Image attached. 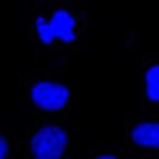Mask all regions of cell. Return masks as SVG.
Here are the masks:
<instances>
[{"label":"cell","mask_w":159,"mask_h":159,"mask_svg":"<svg viewBox=\"0 0 159 159\" xmlns=\"http://www.w3.org/2000/svg\"><path fill=\"white\" fill-rule=\"evenodd\" d=\"M97 159H117V157H113V155H99Z\"/></svg>","instance_id":"52a82bcc"},{"label":"cell","mask_w":159,"mask_h":159,"mask_svg":"<svg viewBox=\"0 0 159 159\" xmlns=\"http://www.w3.org/2000/svg\"><path fill=\"white\" fill-rule=\"evenodd\" d=\"M35 29H38V38L42 44H51L55 38L62 40V42H73L75 40V18L66 9H57L49 22L44 18H38Z\"/></svg>","instance_id":"7a4b0ae2"},{"label":"cell","mask_w":159,"mask_h":159,"mask_svg":"<svg viewBox=\"0 0 159 159\" xmlns=\"http://www.w3.org/2000/svg\"><path fill=\"white\" fill-rule=\"evenodd\" d=\"M69 89L57 82H35L31 86V102L42 111H60L69 104Z\"/></svg>","instance_id":"3957f363"},{"label":"cell","mask_w":159,"mask_h":159,"mask_svg":"<svg viewBox=\"0 0 159 159\" xmlns=\"http://www.w3.org/2000/svg\"><path fill=\"white\" fill-rule=\"evenodd\" d=\"M7 150H9V146H7V139L0 135V159H5L7 157Z\"/></svg>","instance_id":"8992f818"},{"label":"cell","mask_w":159,"mask_h":159,"mask_svg":"<svg viewBox=\"0 0 159 159\" xmlns=\"http://www.w3.org/2000/svg\"><path fill=\"white\" fill-rule=\"evenodd\" d=\"M146 97L150 102H159V64H152L146 71Z\"/></svg>","instance_id":"5b68a950"},{"label":"cell","mask_w":159,"mask_h":159,"mask_svg":"<svg viewBox=\"0 0 159 159\" xmlns=\"http://www.w3.org/2000/svg\"><path fill=\"white\" fill-rule=\"evenodd\" d=\"M130 139L144 148H159V122H142L130 130Z\"/></svg>","instance_id":"277c9868"},{"label":"cell","mask_w":159,"mask_h":159,"mask_svg":"<svg viewBox=\"0 0 159 159\" xmlns=\"http://www.w3.org/2000/svg\"><path fill=\"white\" fill-rule=\"evenodd\" d=\"M69 137L60 126H42L31 137V152L35 159H60L66 150Z\"/></svg>","instance_id":"6da1fadb"}]
</instances>
